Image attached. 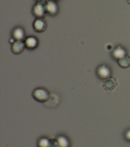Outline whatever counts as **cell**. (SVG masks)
<instances>
[{
  "instance_id": "cell-14",
  "label": "cell",
  "mask_w": 130,
  "mask_h": 147,
  "mask_svg": "<svg viewBox=\"0 0 130 147\" xmlns=\"http://www.w3.org/2000/svg\"><path fill=\"white\" fill-rule=\"evenodd\" d=\"M104 86H105V88L106 87V86H107V88L108 89H113L114 88L113 82L110 80H108L106 81L105 83L104 84Z\"/></svg>"
},
{
  "instance_id": "cell-5",
  "label": "cell",
  "mask_w": 130,
  "mask_h": 147,
  "mask_svg": "<svg viewBox=\"0 0 130 147\" xmlns=\"http://www.w3.org/2000/svg\"><path fill=\"white\" fill-rule=\"evenodd\" d=\"M25 47V43H23L22 40H15L12 44V52L15 55H19L23 52Z\"/></svg>"
},
{
  "instance_id": "cell-6",
  "label": "cell",
  "mask_w": 130,
  "mask_h": 147,
  "mask_svg": "<svg viewBox=\"0 0 130 147\" xmlns=\"http://www.w3.org/2000/svg\"><path fill=\"white\" fill-rule=\"evenodd\" d=\"M58 6H57L55 1L51 0V1L47 2L46 11L48 13H49L51 16H54L58 13Z\"/></svg>"
},
{
  "instance_id": "cell-9",
  "label": "cell",
  "mask_w": 130,
  "mask_h": 147,
  "mask_svg": "<svg viewBox=\"0 0 130 147\" xmlns=\"http://www.w3.org/2000/svg\"><path fill=\"white\" fill-rule=\"evenodd\" d=\"M13 36L15 40H22L25 37L24 30L21 27H16L13 32Z\"/></svg>"
},
{
  "instance_id": "cell-17",
  "label": "cell",
  "mask_w": 130,
  "mask_h": 147,
  "mask_svg": "<svg viewBox=\"0 0 130 147\" xmlns=\"http://www.w3.org/2000/svg\"><path fill=\"white\" fill-rule=\"evenodd\" d=\"M54 1H56V0H54Z\"/></svg>"
},
{
  "instance_id": "cell-11",
  "label": "cell",
  "mask_w": 130,
  "mask_h": 147,
  "mask_svg": "<svg viewBox=\"0 0 130 147\" xmlns=\"http://www.w3.org/2000/svg\"><path fill=\"white\" fill-rule=\"evenodd\" d=\"M59 146L60 147H69L70 146V141L67 137L64 136H59L56 138Z\"/></svg>"
},
{
  "instance_id": "cell-7",
  "label": "cell",
  "mask_w": 130,
  "mask_h": 147,
  "mask_svg": "<svg viewBox=\"0 0 130 147\" xmlns=\"http://www.w3.org/2000/svg\"><path fill=\"white\" fill-rule=\"evenodd\" d=\"M113 56L116 60H120V59L123 58V57H125L127 55V52L121 46L117 47L116 48L114 49V50L113 51Z\"/></svg>"
},
{
  "instance_id": "cell-8",
  "label": "cell",
  "mask_w": 130,
  "mask_h": 147,
  "mask_svg": "<svg viewBox=\"0 0 130 147\" xmlns=\"http://www.w3.org/2000/svg\"><path fill=\"white\" fill-rule=\"evenodd\" d=\"M26 47L30 49H34L38 46V40L35 37H28L25 40Z\"/></svg>"
},
{
  "instance_id": "cell-15",
  "label": "cell",
  "mask_w": 130,
  "mask_h": 147,
  "mask_svg": "<svg viewBox=\"0 0 130 147\" xmlns=\"http://www.w3.org/2000/svg\"><path fill=\"white\" fill-rule=\"evenodd\" d=\"M125 138L130 141V129L125 132Z\"/></svg>"
},
{
  "instance_id": "cell-13",
  "label": "cell",
  "mask_w": 130,
  "mask_h": 147,
  "mask_svg": "<svg viewBox=\"0 0 130 147\" xmlns=\"http://www.w3.org/2000/svg\"><path fill=\"white\" fill-rule=\"evenodd\" d=\"M49 147H60L59 146V144H58V141H57L56 138L50 139V144H49Z\"/></svg>"
},
{
  "instance_id": "cell-2",
  "label": "cell",
  "mask_w": 130,
  "mask_h": 147,
  "mask_svg": "<svg viewBox=\"0 0 130 147\" xmlns=\"http://www.w3.org/2000/svg\"><path fill=\"white\" fill-rule=\"evenodd\" d=\"M34 99L35 100L38 101L40 102H46L49 99V93L48 91L45 88H37L34 90L32 93Z\"/></svg>"
},
{
  "instance_id": "cell-4",
  "label": "cell",
  "mask_w": 130,
  "mask_h": 147,
  "mask_svg": "<svg viewBox=\"0 0 130 147\" xmlns=\"http://www.w3.org/2000/svg\"><path fill=\"white\" fill-rule=\"evenodd\" d=\"M34 30L37 32H42L47 27V24L45 21L41 18H37L33 24Z\"/></svg>"
},
{
  "instance_id": "cell-12",
  "label": "cell",
  "mask_w": 130,
  "mask_h": 147,
  "mask_svg": "<svg viewBox=\"0 0 130 147\" xmlns=\"http://www.w3.org/2000/svg\"><path fill=\"white\" fill-rule=\"evenodd\" d=\"M38 146L39 147H49L50 144V139L47 138H42L38 140Z\"/></svg>"
},
{
  "instance_id": "cell-10",
  "label": "cell",
  "mask_w": 130,
  "mask_h": 147,
  "mask_svg": "<svg viewBox=\"0 0 130 147\" xmlns=\"http://www.w3.org/2000/svg\"><path fill=\"white\" fill-rule=\"evenodd\" d=\"M118 65L123 69H127L130 66V57L127 56L123 57V58L118 60Z\"/></svg>"
},
{
  "instance_id": "cell-16",
  "label": "cell",
  "mask_w": 130,
  "mask_h": 147,
  "mask_svg": "<svg viewBox=\"0 0 130 147\" xmlns=\"http://www.w3.org/2000/svg\"><path fill=\"white\" fill-rule=\"evenodd\" d=\"M127 1H128V3L130 5V0H127Z\"/></svg>"
},
{
  "instance_id": "cell-1",
  "label": "cell",
  "mask_w": 130,
  "mask_h": 147,
  "mask_svg": "<svg viewBox=\"0 0 130 147\" xmlns=\"http://www.w3.org/2000/svg\"><path fill=\"white\" fill-rule=\"evenodd\" d=\"M47 2L45 0H38L33 7V13L37 18H42L45 16L46 11Z\"/></svg>"
},
{
  "instance_id": "cell-3",
  "label": "cell",
  "mask_w": 130,
  "mask_h": 147,
  "mask_svg": "<svg viewBox=\"0 0 130 147\" xmlns=\"http://www.w3.org/2000/svg\"><path fill=\"white\" fill-rule=\"evenodd\" d=\"M97 74L99 78L102 80H107L111 76V71L106 65H102L98 67Z\"/></svg>"
}]
</instances>
